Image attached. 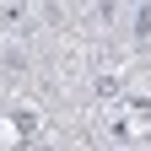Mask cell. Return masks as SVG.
Here are the masks:
<instances>
[{
	"mask_svg": "<svg viewBox=\"0 0 151 151\" xmlns=\"http://www.w3.org/2000/svg\"><path fill=\"white\" fill-rule=\"evenodd\" d=\"M135 32H151V6H146V11L135 16Z\"/></svg>",
	"mask_w": 151,
	"mask_h": 151,
	"instance_id": "6da1fadb",
	"label": "cell"
}]
</instances>
